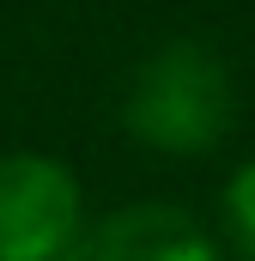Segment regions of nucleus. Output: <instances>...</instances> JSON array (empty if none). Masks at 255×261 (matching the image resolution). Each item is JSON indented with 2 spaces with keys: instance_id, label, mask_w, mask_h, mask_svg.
Listing matches in <instances>:
<instances>
[{
  "instance_id": "obj_1",
  "label": "nucleus",
  "mask_w": 255,
  "mask_h": 261,
  "mask_svg": "<svg viewBox=\"0 0 255 261\" xmlns=\"http://www.w3.org/2000/svg\"><path fill=\"white\" fill-rule=\"evenodd\" d=\"M237 116V85L219 49L194 43V37H170L158 43L146 61L134 67L122 91V128L164 158H200L213 152Z\"/></svg>"
},
{
  "instance_id": "obj_2",
  "label": "nucleus",
  "mask_w": 255,
  "mask_h": 261,
  "mask_svg": "<svg viewBox=\"0 0 255 261\" xmlns=\"http://www.w3.org/2000/svg\"><path fill=\"white\" fill-rule=\"evenodd\" d=\"M85 231V189L49 152L0 158V261H61Z\"/></svg>"
},
{
  "instance_id": "obj_3",
  "label": "nucleus",
  "mask_w": 255,
  "mask_h": 261,
  "mask_svg": "<svg viewBox=\"0 0 255 261\" xmlns=\"http://www.w3.org/2000/svg\"><path fill=\"white\" fill-rule=\"evenodd\" d=\"M61 261H219L213 231L170 200H134L104 219H85Z\"/></svg>"
},
{
  "instance_id": "obj_4",
  "label": "nucleus",
  "mask_w": 255,
  "mask_h": 261,
  "mask_svg": "<svg viewBox=\"0 0 255 261\" xmlns=\"http://www.w3.org/2000/svg\"><path fill=\"white\" fill-rule=\"evenodd\" d=\"M225 231H231L237 255L255 261V158L237 164V176L225 182Z\"/></svg>"
}]
</instances>
